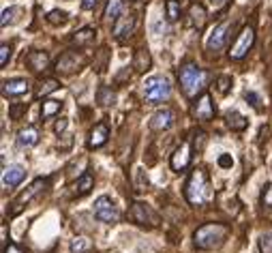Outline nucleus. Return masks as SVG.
Wrapping results in <instances>:
<instances>
[{"mask_svg":"<svg viewBox=\"0 0 272 253\" xmlns=\"http://www.w3.org/2000/svg\"><path fill=\"white\" fill-rule=\"evenodd\" d=\"M135 30V17L133 15H120L114 21V37L116 39H125Z\"/></svg>","mask_w":272,"mask_h":253,"instance_id":"dca6fc26","label":"nucleus"},{"mask_svg":"<svg viewBox=\"0 0 272 253\" xmlns=\"http://www.w3.org/2000/svg\"><path fill=\"white\" fill-rule=\"evenodd\" d=\"M184 198H187V202L193 206H204L206 202L212 200L210 180L204 170L191 172V176L187 178V185H184Z\"/></svg>","mask_w":272,"mask_h":253,"instance_id":"f257e3e1","label":"nucleus"},{"mask_svg":"<svg viewBox=\"0 0 272 253\" xmlns=\"http://www.w3.org/2000/svg\"><path fill=\"white\" fill-rule=\"evenodd\" d=\"M69 247H71V251H73V253H90L92 241H90V238H86V236H77V238L71 241Z\"/></svg>","mask_w":272,"mask_h":253,"instance_id":"cd10ccee","label":"nucleus"},{"mask_svg":"<svg viewBox=\"0 0 272 253\" xmlns=\"http://www.w3.org/2000/svg\"><path fill=\"white\" fill-rule=\"evenodd\" d=\"M260 253H272V232H264L260 236Z\"/></svg>","mask_w":272,"mask_h":253,"instance_id":"72a5a7b5","label":"nucleus"},{"mask_svg":"<svg viewBox=\"0 0 272 253\" xmlns=\"http://www.w3.org/2000/svg\"><path fill=\"white\" fill-rule=\"evenodd\" d=\"M19 15H21V9H19V6H9V9L2 11V19H0V24H2V26L15 24Z\"/></svg>","mask_w":272,"mask_h":253,"instance_id":"c756f323","label":"nucleus"},{"mask_svg":"<svg viewBox=\"0 0 272 253\" xmlns=\"http://www.w3.org/2000/svg\"><path fill=\"white\" fill-rule=\"evenodd\" d=\"M97 37V30L95 28H82V30H77L73 34V43L75 45H88V43H92Z\"/></svg>","mask_w":272,"mask_h":253,"instance_id":"bb28decb","label":"nucleus"},{"mask_svg":"<svg viewBox=\"0 0 272 253\" xmlns=\"http://www.w3.org/2000/svg\"><path fill=\"white\" fill-rule=\"evenodd\" d=\"M9 60H11V45L2 43V45H0V67H6Z\"/></svg>","mask_w":272,"mask_h":253,"instance_id":"c9c22d12","label":"nucleus"},{"mask_svg":"<svg viewBox=\"0 0 272 253\" xmlns=\"http://www.w3.org/2000/svg\"><path fill=\"white\" fill-rule=\"evenodd\" d=\"M107 137H110V127L105 122H97L88 133V148H101L107 142Z\"/></svg>","mask_w":272,"mask_h":253,"instance_id":"4468645a","label":"nucleus"},{"mask_svg":"<svg viewBox=\"0 0 272 253\" xmlns=\"http://www.w3.org/2000/svg\"><path fill=\"white\" fill-rule=\"evenodd\" d=\"M58 79H43V82L39 84V88H37V97H45V95H52L54 90H58Z\"/></svg>","mask_w":272,"mask_h":253,"instance_id":"c85d7f7f","label":"nucleus"},{"mask_svg":"<svg viewBox=\"0 0 272 253\" xmlns=\"http://www.w3.org/2000/svg\"><path fill=\"white\" fill-rule=\"evenodd\" d=\"M47 21H49V24H54V26H60V24H64V21H67V13L54 9V11L47 13Z\"/></svg>","mask_w":272,"mask_h":253,"instance_id":"473e14b6","label":"nucleus"},{"mask_svg":"<svg viewBox=\"0 0 272 253\" xmlns=\"http://www.w3.org/2000/svg\"><path fill=\"white\" fill-rule=\"evenodd\" d=\"M97 103L99 105H103V107H110L116 103V92H114L110 86H101L97 92Z\"/></svg>","mask_w":272,"mask_h":253,"instance_id":"393cba45","label":"nucleus"},{"mask_svg":"<svg viewBox=\"0 0 272 253\" xmlns=\"http://www.w3.org/2000/svg\"><path fill=\"white\" fill-rule=\"evenodd\" d=\"M180 86H182V92L187 97H195L199 90L206 88V79H208V73H206L204 69H199L197 64L193 62H187L180 67Z\"/></svg>","mask_w":272,"mask_h":253,"instance_id":"7ed1b4c3","label":"nucleus"},{"mask_svg":"<svg viewBox=\"0 0 272 253\" xmlns=\"http://www.w3.org/2000/svg\"><path fill=\"white\" fill-rule=\"evenodd\" d=\"M225 122H227V127L232 129V131H245L247 125H249V120L242 116V114L238 110H230L225 114Z\"/></svg>","mask_w":272,"mask_h":253,"instance_id":"412c9836","label":"nucleus"},{"mask_svg":"<svg viewBox=\"0 0 272 253\" xmlns=\"http://www.w3.org/2000/svg\"><path fill=\"white\" fill-rule=\"evenodd\" d=\"M24 110H26L24 103H21V105H11V107H9V118H11V120H17L19 114L24 112Z\"/></svg>","mask_w":272,"mask_h":253,"instance_id":"4c0bfd02","label":"nucleus"},{"mask_svg":"<svg viewBox=\"0 0 272 253\" xmlns=\"http://www.w3.org/2000/svg\"><path fill=\"white\" fill-rule=\"evenodd\" d=\"M227 0H212V4H217V6H221V4H225Z\"/></svg>","mask_w":272,"mask_h":253,"instance_id":"c03bdc74","label":"nucleus"},{"mask_svg":"<svg viewBox=\"0 0 272 253\" xmlns=\"http://www.w3.org/2000/svg\"><path fill=\"white\" fill-rule=\"evenodd\" d=\"M219 165H221V168H232V165H234V159H232V155H221L219 157Z\"/></svg>","mask_w":272,"mask_h":253,"instance_id":"58836bf2","label":"nucleus"},{"mask_svg":"<svg viewBox=\"0 0 272 253\" xmlns=\"http://www.w3.org/2000/svg\"><path fill=\"white\" fill-rule=\"evenodd\" d=\"M95 4H97V0H82V9H86V11L95 9Z\"/></svg>","mask_w":272,"mask_h":253,"instance_id":"37998d69","label":"nucleus"},{"mask_svg":"<svg viewBox=\"0 0 272 253\" xmlns=\"http://www.w3.org/2000/svg\"><path fill=\"white\" fill-rule=\"evenodd\" d=\"M4 253H24V249L17 247L15 243H9V245H6V247H4Z\"/></svg>","mask_w":272,"mask_h":253,"instance_id":"ea45409f","label":"nucleus"},{"mask_svg":"<svg viewBox=\"0 0 272 253\" xmlns=\"http://www.w3.org/2000/svg\"><path fill=\"white\" fill-rule=\"evenodd\" d=\"M28 92V82L24 77H13V79H6L2 84V95L4 97H19V95H26Z\"/></svg>","mask_w":272,"mask_h":253,"instance_id":"2eb2a0df","label":"nucleus"},{"mask_svg":"<svg viewBox=\"0 0 272 253\" xmlns=\"http://www.w3.org/2000/svg\"><path fill=\"white\" fill-rule=\"evenodd\" d=\"M230 21H223V24H219L217 28L212 30V34L208 37V49L210 52H221V49L225 47V43H227V34H230Z\"/></svg>","mask_w":272,"mask_h":253,"instance_id":"ddd939ff","label":"nucleus"},{"mask_svg":"<svg viewBox=\"0 0 272 253\" xmlns=\"http://www.w3.org/2000/svg\"><path fill=\"white\" fill-rule=\"evenodd\" d=\"M39 144V131L37 127H26L17 133V146L19 148H32Z\"/></svg>","mask_w":272,"mask_h":253,"instance_id":"a211bd4d","label":"nucleus"},{"mask_svg":"<svg viewBox=\"0 0 272 253\" xmlns=\"http://www.w3.org/2000/svg\"><path fill=\"white\" fill-rule=\"evenodd\" d=\"M84 62H86V58H84L82 54H77V52H64L60 58H58V62H56V71H58V73L69 75V73H75L77 69H82Z\"/></svg>","mask_w":272,"mask_h":253,"instance_id":"1a4fd4ad","label":"nucleus"},{"mask_svg":"<svg viewBox=\"0 0 272 253\" xmlns=\"http://www.w3.org/2000/svg\"><path fill=\"white\" fill-rule=\"evenodd\" d=\"M62 101H56V99H47V101H43L41 103V116L43 118H52L56 116L60 110H62Z\"/></svg>","mask_w":272,"mask_h":253,"instance_id":"b1692460","label":"nucleus"},{"mask_svg":"<svg viewBox=\"0 0 272 253\" xmlns=\"http://www.w3.org/2000/svg\"><path fill=\"white\" fill-rule=\"evenodd\" d=\"M174 112L169 110V107H163V110H156L152 114V118H150V129L152 131H167V129L174 127Z\"/></svg>","mask_w":272,"mask_h":253,"instance_id":"f8f14e48","label":"nucleus"},{"mask_svg":"<svg viewBox=\"0 0 272 253\" xmlns=\"http://www.w3.org/2000/svg\"><path fill=\"white\" fill-rule=\"evenodd\" d=\"M120 15H123V0H107L105 19L107 21H116Z\"/></svg>","mask_w":272,"mask_h":253,"instance_id":"a878e982","label":"nucleus"},{"mask_svg":"<svg viewBox=\"0 0 272 253\" xmlns=\"http://www.w3.org/2000/svg\"><path fill=\"white\" fill-rule=\"evenodd\" d=\"M92 187H95V178H92V174H82L80 178L73 183V189H71V195L73 198H82V195L88 193Z\"/></svg>","mask_w":272,"mask_h":253,"instance_id":"6ab92c4d","label":"nucleus"},{"mask_svg":"<svg viewBox=\"0 0 272 253\" xmlns=\"http://www.w3.org/2000/svg\"><path fill=\"white\" fill-rule=\"evenodd\" d=\"M245 99L249 101V103H251L253 107L257 112H264V103H262V99H260V95H257V92H253V90H247L245 92Z\"/></svg>","mask_w":272,"mask_h":253,"instance_id":"f704fd0d","label":"nucleus"},{"mask_svg":"<svg viewBox=\"0 0 272 253\" xmlns=\"http://www.w3.org/2000/svg\"><path fill=\"white\" fill-rule=\"evenodd\" d=\"M253 43H255V30L251 26L242 28L240 34H238V39H236L234 45L230 47V58L232 60H242L249 52H251Z\"/></svg>","mask_w":272,"mask_h":253,"instance_id":"423d86ee","label":"nucleus"},{"mask_svg":"<svg viewBox=\"0 0 272 253\" xmlns=\"http://www.w3.org/2000/svg\"><path fill=\"white\" fill-rule=\"evenodd\" d=\"M217 86H219V92H221V95H227V92H230V86H232V77L221 75V77L217 79Z\"/></svg>","mask_w":272,"mask_h":253,"instance_id":"e433bc0d","label":"nucleus"},{"mask_svg":"<svg viewBox=\"0 0 272 253\" xmlns=\"http://www.w3.org/2000/svg\"><path fill=\"white\" fill-rule=\"evenodd\" d=\"M171 95V84L167 77L163 75H152L144 82V97L150 103H163Z\"/></svg>","mask_w":272,"mask_h":253,"instance_id":"20e7f679","label":"nucleus"},{"mask_svg":"<svg viewBox=\"0 0 272 253\" xmlns=\"http://www.w3.org/2000/svg\"><path fill=\"white\" fill-rule=\"evenodd\" d=\"M214 103H212V97L208 92H202V97H199L195 103H193V116L202 122H208L214 118Z\"/></svg>","mask_w":272,"mask_h":253,"instance_id":"9d476101","label":"nucleus"},{"mask_svg":"<svg viewBox=\"0 0 272 253\" xmlns=\"http://www.w3.org/2000/svg\"><path fill=\"white\" fill-rule=\"evenodd\" d=\"M262 206L272 211V183H266L262 189Z\"/></svg>","mask_w":272,"mask_h":253,"instance_id":"2f4dec72","label":"nucleus"},{"mask_svg":"<svg viewBox=\"0 0 272 253\" xmlns=\"http://www.w3.org/2000/svg\"><path fill=\"white\" fill-rule=\"evenodd\" d=\"M227 234H230V230L223 223H206V226L195 230L193 243L202 251H212V249H219L227 241Z\"/></svg>","mask_w":272,"mask_h":253,"instance_id":"f03ea898","label":"nucleus"},{"mask_svg":"<svg viewBox=\"0 0 272 253\" xmlns=\"http://www.w3.org/2000/svg\"><path fill=\"white\" fill-rule=\"evenodd\" d=\"M189 163H191V144L182 142L180 146L174 150V155H171L169 165H171V170L174 172H182V170L189 168Z\"/></svg>","mask_w":272,"mask_h":253,"instance_id":"9b49d317","label":"nucleus"},{"mask_svg":"<svg viewBox=\"0 0 272 253\" xmlns=\"http://www.w3.org/2000/svg\"><path fill=\"white\" fill-rule=\"evenodd\" d=\"M105 253H116V251H105Z\"/></svg>","mask_w":272,"mask_h":253,"instance_id":"a18cd8bd","label":"nucleus"},{"mask_svg":"<svg viewBox=\"0 0 272 253\" xmlns=\"http://www.w3.org/2000/svg\"><path fill=\"white\" fill-rule=\"evenodd\" d=\"M71 144H73V137H71V135H64V142H62V144L58 142V148L67 150V148H71Z\"/></svg>","mask_w":272,"mask_h":253,"instance_id":"79ce46f5","label":"nucleus"},{"mask_svg":"<svg viewBox=\"0 0 272 253\" xmlns=\"http://www.w3.org/2000/svg\"><path fill=\"white\" fill-rule=\"evenodd\" d=\"M150 64H152V58H150L148 49H139V52H135L133 69L137 71V73H144V71H148V69H150Z\"/></svg>","mask_w":272,"mask_h":253,"instance_id":"5701e85b","label":"nucleus"},{"mask_svg":"<svg viewBox=\"0 0 272 253\" xmlns=\"http://www.w3.org/2000/svg\"><path fill=\"white\" fill-rule=\"evenodd\" d=\"M24 176H26V170L21 168V165L13 163V165H9V168H4V172H2V183H4L6 187H17L21 180H24Z\"/></svg>","mask_w":272,"mask_h":253,"instance_id":"f3484780","label":"nucleus"},{"mask_svg":"<svg viewBox=\"0 0 272 253\" xmlns=\"http://www.w3.org/2000/svg\"><path fill=\"white\" fill-rule=\"evenodd\" d=\"M165 11H167V19L169 21H176L180 17V2L178 0H167L165 2Z\"/></svg>","mask_w":272,"mask_h":253,"instance_id":"7c9ffc66","label":"nucleus"},{"mask_svg":"<svg viewBox=\"0 0 272 253\" xmlns=\"http://www.w3.org/2000/svg\"><path fill=\"white\" fill-rule=\"evenodd\" d=\"M26 62H28V67H30L32 71H45L47 69V64H49V56H47V52H30L28 54V58H26Z\"/></svg>","mask_w":272,"mask_h":253,"instance_id":"aec40b11","label":"nucleus"},{"mask_svg":"<svg viewBox=\"0 0 272 253\" xmlns=\"http://www.w3.org/2000/svg\"><path fill=\"white\" fill-rule=\"evenodd\" d=\"M206 9H204V4H199V2H195V4H191V9H189V17H191V24L197 28V30H202L204 28V24H206Z\"/></svg>","mask_w":272,"mask_h":253,"instance_id":"4be33fe9","label":"nucleus"},{"mask_svg":"<svg viewBox=\"0 0 272 253\" xmlns=\"http://www.w3.org/2000/svg\"><path fill=\"white\" fill-rule=\"evenodd\" d=\"M47 187H49V180H47V178H37L24 193L19 195V198L13 200V204H11V215H19L21 211H24V206L30 204V202L37 198V195H41L43 191L47 189Z\"/></svg>","mask_w":272,"mask_h":253,"instance_id":"39448f33","label":"nucleus"},{"mask_svg":"<svg viewBox=\"0 0 272 253\" xmlns=\"http://www.w3.org/2000/svg\"><path fill=\"white\" fill-rule=\"evenodd\" d=\"M129 219L133 223H137V226H150V228L159 226V215H156L148 204H144V202H135L131 206Z\"/></svg>","mask_w":272,"mask_h":253,"instance_id":"6e6552de","label":"nucleus"},{"mask_svg":"<svg viewBox=\"0 0 272 253\" xmlns=\"http://www.w3.org/2000/svg\"><path fill=\"white\" fill-rule=\"evenodd\" d=\"M67 125H69V120H67V118H60L58 122H56V127H54V129H56V133H62L64 129H67Z\"/></svg>","mask_w":272,"mask_h":253,"instance_id":"a19ab883","label":"nucleus"},{"mask_svg":"<svg viewBox=\"0 0 272 253\" xmlns=\"http://www.w3.org/2000/svg\"><path fill=\"white\" fill-rule=\"evenodd\" d=\"M95 217L99 221L114 226V223H118V219H120V211L107 195H101V198L95 200Z\"/></svg>","mask_w":272,"mask_h":253,"instance_id":"0eeeda50","label":"nucleus"}]
</instances>
